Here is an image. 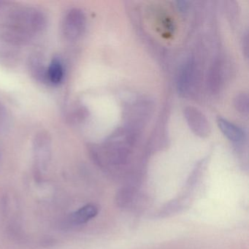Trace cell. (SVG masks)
I'll use <instances>...</instances> for the list:
<instances>
[{"label": "cell", "instance_id": "cell-2", "mask_svg": "<svg viewBox=\"0 0 249 249\" xmlns=\"http://www.w3.org/2000/svg\"><path fill=\"white\" fill-rule=\"evenodd\" d=\"M135 142L132 128H120L115 131L103 143L100 150H93L94 161L101 167H121L129 160Z\"/></svg>", "mask_w": 249, "mask_h": 249}, {"label": "cell", "instance_id": "cell-7", "mask_svg": "<svg viewBox=\"0 0 249 249\" xmlns=\"http://www.w3.org/2000/svg\"><path fill=\"white\" fill-rule=\"evenodd\" d=\"M217 124L223 134L234 143H240L244 140V132L241 128L223 118L217 119Z\"/></svg>", "mask_w": 249, "mask_h": 249}, {"label": "cell", "instance_id": "cell-5", "mask_svg": "<svg viewBox=\"0 0 249 249\" xmlns=\"http://www.w3.org/2000/svg\"><path fill=\"white\" fill-rule=\"evenodd\" d=\"M194 58L189 57L182 64L178 74L177 88L180 95H189L193 89L196 74Z\"/></svg>", "mask_w": 249, "mask_h": 249}, {"label": "cell", "instance_id": "cell-6", "mask_svg": "<svg viewBox=\"0 0 249 249\" xmlns=\"http://www.w3.org/2000/svg\"><path fill=\"white\" fill-rule=\"evenodd\" d=\"M138 196V187L135 184L125 185L116 194V205L122 209H129L136 203Z\"/></svg>", "mask_w": 249, "mask_h": 249}, {"label": "cell", "instance_id": "cell-3", "mask_svg": "<svg viewBox=\"0 0 249 249\" xmlns=\"http://www.w3.org/2000/svg\"><path fill=\"white\" fill-rule=\"evenodd\" d=\"M87 27V17L82 10L72 8L64 17L62 34L68 40H75L83 36Z\"/></svg>", "mask_w": 249, "mask_h": 249}, {"label": "cell", "instance_id": "cell-11", "mask_svg": "<svg viewBox=\"0 0 249 249\" xmlns=\"http://www.w3.org/2000/svg\"><path fill=\"white\" fill-rule=\"evenodd\" d=\"M48 83L59 85L64 78V68L60 59L53 58L48 68Z\"/></svg>", "mask_w": 249, "mask_h": 249}, {"label": "cell", "instance_id": "cell-1", "mask_svg": "<svg viewBox=\"0 0 249 249\" xmlns=\"http://www.w3.org/2000/svg\"><path fill=\"white\" fill-rule=\"evenodd\" d=\"M46 25V18L42 11L33 8H23L11 13L4 25L2 38L7 43L22 44Z\"/></svg>", "mask_w": 249, "mask_h": 249}, {"label": "cell", "instance_id": "cell-15", "mask_svg": "<svg viewBox=\"0 0 249 249\" xmlns=\"http://www.w3.org/2000/svg\"><path fill=\"white\" fill-rule=\"evenodd\" d=\"M5 2H2V1H1V2H0V10H2V8H3L4 7H5Z\"/></svg>", "mask_w": 249, "mask_h": 249}, {"label": "cell", "instance_id": "cell-9", "mask_svg": "<svg viewBox=\"0 0 249 249\" xmlns=\"http://www.w3.org/2000/svg\"><path fill=\"white\" fill-rule=\"evenodd\" d=\"M28 66L30 73L37 81L41 83L48 82V68L45 66L40 55L38 53L31 55L29 58Z\"/></svg>", "mask_w": 249, "mask_h": 249}, {"label": "cell", "instance_id": "cell-14", "mask_svg": "<svg viewBox=\"0 0 249 249\" xmlns=\"http://www.w3.org/2000/svg\"><path fill=\"white\" fill-rule=\"evenodd\" d=\"M5 116V111L2 108V106L0 105V122H2V119Z\"/></svg>", "mask_w": 249, "mask_h": 249}, {"label": "cell", "instance_id": "cell-13", "mask_svg": "<svg viewBox=\"0 0 249 249\" xmlns=\"http://www.w3.org/2000/svg\"><path fill=\"white\" fill-rule=\"evenodd\" d=\"M234 106L236 110L244 115L248 116L249 114V97L246 93H240L236 95L234 100Z\"/></svg>", "mask_w": 249, "mask_h": 249}, {"label": "cell", "instance_id": "cell-10", "mask_svg": "<svg viewBox=\"0 0 249 249\" xmlns=\"http://www.w3.org/2000/svg\"><path fill=\"white\" fill-rule=\"evenodd\" d=\"M34 148L37 158L48 159L50 154L51 139L49 134L40 132L36 136L34 141Z\"/></svg>", "mask_w": 249, "mask_h": 249}, {"label": "cell", "instance_id": "cell-12", "mask_svg": "<svg viewBox=\"0 0 249 249\" xmlns=\"http://www.w3.org/2000/svg\"><path fill=\"white\" fill-rule=\"evenodd\" d=\"M221 81V67L219 66V63L215 62L213 66L211 69V72L209 74V84L210 88L215 91L218 89L220 87Z\"/></svg>", "mask_w": 249, "mask_h": 249}, {"label": "cell", "instance_id": "cell-8", "mask_svg": "<svg viewBox=\"0 0 249 249\" xmlns=\"http://www.w3.org/2000/svg\"><path fill=\"white\" fill-rule=\"evenodd\" d=\"M99 213V208L94 204H87L71 214V220L74 224H87Z\"/></svg>", "mask_w": 249, "mask_h": 249}, {"label": "cell", "instance_id": "cell-4", "mask_svg": "<svg viewBox=\"0 0 249 249\" xmlns=\"http://www.w3.org/2000/svg\"><path fill=\"white\" fill-rule=\"evenodd\" d=\"M183 115L191 130L196 136L204 138L210 135L209 122L201 110L193 106H187L183 109Z\"/></svg>", "mask_w": 249, "mask_h": 249}]
</instances>
